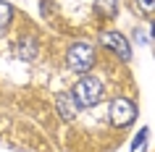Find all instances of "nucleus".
<instances>
[{"mask_svg": "<svg viewBox=\"0 0 155 152\" xmlns=\"http://www.w3.org/2000/svg\"><path fill=\"white\" fill-rule=\"evenodd\" d=\"M153 37H155V24H153Z\"/></svg>", "mask_w": 155, "mask_h": 152, "instance_id": "9b49d317", "label": "nucleus"}, {"mask_svg": "<svg viewBox=\"0 0 155 152\" xmlns=\"http://www.w3.org/2000/svg\"><path fill=\"white\" fill-rule=\"evenodd\" d=\"M11 16H13V11H11V5L5 3V0H0V29H3V26H8Z\"/></svg>", "mask_w": 155, "mask_h": 152, "instance_id": "1a4fd4ad", "label": "nucleus"}, {"mask_svg": "<svg viewBox=\"0 0 155 152\" xmlns=\"http://www.w3.org/2000/svg\"><path fill=\"white\" fill-rule=\"evenodd\" d=\"M134 118H137V108H134L131 100H126V97H116L113 102H110V123H113L116 128L129 126Z\"/></svg>", "mask_w": 155, "mask_h": 152, "instance_id": "7ed1b4c3", "label": "nucleus"}, {"mask_svg": "<svg viewBox=\"0 0 155 152\" xmlns=\"http://www.w3.org/2000/svg\"><path fill=\"white\" fill-rule=\"evenodd\" d=\"M66 63L68 68L76 73H87L95 63V50H92L90 42H74L68 47V55H66Z\"/></svg>", "mask_w": 155, "mask_h": 152, "instance_id": "f257e3e1", "label": "nucleus"}, {"mask_svg": "<svg viewBox=\"0 0 155 152\" xmlns=\"http://www.w3.org/2000/svg\"><path fill=\"white\" fill-rule=\"evenodd\" d=\"M74 97H76V102L82 105V108L97 105L100 97H103V84H100V79H95V76H84V79H79V81H76V87H74Z\"/></svg>", "mask_w": 155, "mask_h": 152, "instance_id": "f03ea898", "label": "nucleus"}, {"mask_svg": "<svg viewBox=\"0 0 155 152\" xmlns=\"http://www.w3.org/2000/svg\"><path fill=\"white\" fill-rule=\"evenodd\" d=\"M55 108H58V115L63 121H74L76 113H79V102H76V97L71 92H61L55 100Z\"/></svg>", "mask_w": 155, "mask_h": 152, "instance_id": "39448f33", "label": "nucleus"}, {"mask_svg": "<svg viewBox=\"0 0 155 152\" xmlns=\"http://www.w3.org/2000/svg\"><path fill=\"white\" fill-rule=\"evenodd\" d=\"M116 5H118V0H95V8H97L100 16H116Z\"/></svg>", "mask_w": 155, "mask_h": 152, "instance_id": "0eeeda50", "label": "nucleus"}, {"mask_svg": "<svg viewBox=\"0 0 155 152\" xmlns=\"http://www.w3.org/2000/svg\"><path fill=\"white\" fill-rule=\"evenodd\" d=\"M145 150H147V128H142L131 142V152H145Z\"/></svg>", "mask_w": 155, "mask_h": 152, "instance_id": "6e6552de", "label": "nucleus"}, {"mask_svg": "<svg viewBox=\"0 0 155 152\" xmlns=\"http://www.w3.org/2000/svg\"><path fill=\"white\" fill-rule=\"evenodd\" d=\"M100 42H103V47H110L116 55H121L124 60L131 58V45H129V40H126L121 32H105L100 37Z\"/></svg>", "mask_w": 155, "mask_h": 152, "instance_id": "20e7f679", "label": "nucleus"}, {"mask_svg": "<svg viewBox=\"0 0 155 152\" xmlns=\"http://www.w3.org/2000/svg\"><path fill=\"white\" fill-rule=\"evenodd\" d=\"M16 55L21 60H34L37 58V40L34 37H21L16 42Z\"/></svg>", "mask_w": 155, "mask_h": 152, "instance_id": "423d86ee", "label": "nucleus"}, {"mask_svg": "<svg viewBox=\"0 0 155 152\" xmlns=\"http://www.w3.org/2000/svg\"><path fill=\"white\" fill-rule=\"evenodd\" d=\"M142 13H155V0H134Z\"/></svg>", "mask_w": 155, "mask_h": 152, "instance_id": "9d476101", "label": "nucleus"}]
</instances>
